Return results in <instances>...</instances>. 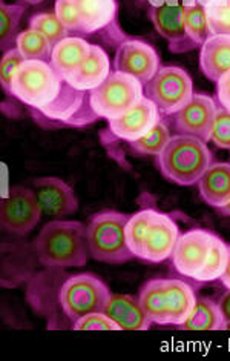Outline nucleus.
<instances>
[{
	"instance_id": "obj_33",
	"label": "nucleus",
	"mask_w": 230,
	"mask_h": 361,
	"mask_svg": "<svg viewBox=\"0 0 230 361\" xmlns=\"http://www.w3.org/2000/svg\"><path fill=\"white\" fill-rule=\"evenodd\" d=\"M56 16L70 32H82V20L75 0H56Z\"/></svg>"
},
{
	"instance_id": "obj_34",
	"label": "nucleus",
	"mask_w": 230,
	"mask_h": 361,
	"mask_svg": "<svg viewBox=\"0 0 230 361\" xmlns=\"http://www.w3.org/2000/svg\"><path fill=\"white\" fill-rule=\"evenodd\" d=\"M74 331H120V328L105 312H92L75 320Z\"/></svg>"
},
{
	"instance_id": "obj_26",
	"label": "nucleus",
	"mask_w": 230,
	"mask_h": 361,
	"mask_svg": "<svg viewBox=\"0 0 230 361\" xmlns=\"http://www.w3.org/2000/svg\"><path fill=\"white\" fill-rule=\"evenodd\" d=\"M25 14L23 5H0V48L2 53H6L17 47L19 37V25Z\"/></svg>"
},
{
	"instance_id": "obj_40",
	"label": "nucleus",
	"mask_w": 230,
	"mask_h": 361,
	"mask_svg": "<svg viewBox=\"0 0 230 361\" xmlns=\"http://www.w3.org/2000/svg\"><path fill=\"white\" fill-rule=\"evenodd\" d=\"M22 2L27 4V5H37L40 2H44V0H22Z\"/></svg>"
},
{
	"instance_id": "obj_32",
	"label": "nucleus",
	"mask_w": 230,
	"mask_h": 361,
	"mask_svg": "<svg viewBox=\"0 0 230 361\" xmlns=\"http://www.w3.org/2000/svg\"><path fill=\"white\" fill-rule=\"evenodd\" d=\"M23 62L25 59L17 48H13L10 51H6V53H4L2 62H0V82H2L4 91L6 94H10V96H11L14 75Z\"/></svg>"
},
{
	"instance_id": "obj_38",
	"label": "nucleus",
	"mask_w": 230,
	"mask_h": 361,
	"mask_svg": "<svg viewBox=\"0 0 230 361\" xmlns=\"http://www.w3.org/2000/svg\"><path fill=\"white\" fill-rule=\"evenodd\" d=\"M219 280H221V283H223V285H224L227 289H230V245H229V260H227L226 271L223 272V275H221Z\"/></svg>"
},
{
	"instance_id": "obj_25",
	"label": "nucleus",
	"mask_w": 230,
	"mask_h": 361,
	"mask_svg": "<svg viewBox=\"0 0 230 361\" xmlns=\"http://www.w3.org/2000/svg\"><path fill=\"white\" fill-rule=\"evenodd\" d=\"M157 211L152 208H144L139 211L137 214L131 216L129 221L126 225V240L127 245H129V249L132 251L135 259L141 260V254H143V247H144V240H146V235L151 228V223L155 217Z\"/></svg>"
},
{
	"instance_id": "obj_5",
	"label": "nucleus",
	"mask_w": 230,
	"mask_h": 361,
	"mask_svg": "<svg viewBox=\"0 0 230 361\" xmlns=\"http://www.w3.org/2000/svg\"><path fill=\"white\" fill-rule=\"evenodd\" d=\"M131 216L117 211H101L91 217L87 228L88 249L97 262L122 264L134 259L126 240V225Z\"/></svg>"
},
{
	"instance_id": "obj_28",
	"label": "nucleus",
	"mask_w": 230,
	"mask_h": 361,
	"mask_svg": "<svg viewBox=\"0 0 230 361\" xmlns=\"http://www.w3.org/2000/svg\"><path fill=\"white\" fill-rule=\"evenodd\" d=\"M15 48L20 51L25 60H44V62H51L54 47L51 45V42L44 34L30 28L19 34Z\"/></svg>"
},
{
	"instance_id": "obj_17",
	"label": "nucleus",
	"mask_w": 230,
	"mask_h": 361,
	"mask_svg": "<svg viewBox=\"0 0 230 361\" xmlns=\"http://www.w3.org/2000/svg\"><path fill=\"white\" fill-rule=\"evenodd\" d=\"M178 237H180V228L174 219L167 214L157 211L151 223L146 240H144L141 260L161 263L170 259Z\"/></svg>"
},
{
	"instance_id": "obj_10",
	"label": "nucleus",
	"mask_w": 230,
	"mask_h": 361,
	"mask_svg": "<svg viewBox=\"0 0 230 361\" xmlns=\"http://www.w3.org/2000/svg\"><path fill=\"white\" fill-rule=\"evenodd\" d=\"M115 71L129 74L146 85L160 70V56L155 48L139 39H126L117 48Z\"/></svg>"
},
{
	"instance_id": "obj_16",
	"label": "nucleus",
	"mask_w": 230,
	"mask_h": 361,
	"mask_svg": "<svg viewBox=\"0 0 230 361\" xmlns=\"http://www.w3.org/2000/svg\"><path fill=\"white\" fill-rule=\"evenodd\" d=\"M40 208L49 217H65L79 209L74 189L57 177H40L32 182Z\"/></svg>"
},
{
	"instance_id": "obj_20",
	"label": "nucleus",
	"mask_w": 230,
	"mask_h": 361,
	"mask_svg": "<svg viewBox=\"0 0 230 361\" xmlns=\"http://www.w3.org/2000/svg\"><path fill=\"white\" fill-rule=\"evenodd\" d=\"M200 66L203 74L212 82H218L230 73V36L214 34L201 47Z\"/></svg>"
},
{
	"instance_id": "obj_11",
	"label": "nucleus",
	"mask_w": 230,
	"mask_h": 361,
	"mask_svg": "<svg viewBox=\"0 0 230 361\" xmlns=\"http://www.w3.org/2000/svg\"><path fill=\"white\" fill-rule=\"evenodd\" d=\"M184 6L186 4L163 2L149 8L148 13L153 28L161 37L167 40L169 49L172 53H186V51L197 48L186 31Z\"/></svg>"
},
{
	"instance_id": "obj_36",
	"label": "nucleus",
	"mask_w": 230,
	"mask_h": 361,
	"mask_svg": "<svg viewBox=\"0 0 230 361\" xmlns=\"http://www.w3.org/2000/svg\"><path fill=\"white\" fill-rule=\"evenodd\" d=\"M217 97L219 105L230 113V73L224 74L217 82Z\"/></svg>"
},
{
	"instance_id": "obj_2",
	"label": "nucleus",
	"mask_w": 230,
	"mask_h": 361,
	"mask_svg": "<svg viewBox=\"0 0 230 361\" xmlns=\"http://www.w3.org/2000/svg\"><path fill=\"white\" fill-rule=\"evenodd\" d=\"M193 288L178 279H155L144 283L140 305L149 320L160 326H180L197 305Z\"/></svg>"
},
{
	"instance_id": "obj_27",
	"label": "nucleus",
	"mask_w": 230,
	"mask_h": 361,
	"mask_svg": "<svg viewBox=\"0 0 230 361\" xmlns=\"http://www.w3.org/2000/svg\"><path fill=\"white\" fill-rule=\"evenodd\" d=\"M184 23L187 34H189L191 40L197 48L203 47L204 42L210 36H214L209 27L206 8H204L201 2H197V0L184 6Z\"/></svg>"
},
{
	"instance_id": "obj_13",
	"label": "nucleus",
	"mask_w": 230,
	"mask_h": 361,
	"mask_svg": "<svg viewBox=\"0 0 230 361\" xmlns=\"http://www.w3.org/2000/svg\"><path fill=\"white\" fill-rule=\"evenodd\" d=\"M212 234L214 232L200 228L180 234L174 247L172 257H170L178 274L195 280V277L203 269L204 263H206Z\"/></svg>"
},
{
	"instance_id": "obj_4",
	"label": "nucleus",
	"mask_w": 230,
	"mask_h": 361,
	"mask_svg": "<svg viewBox=\"0 0 230 361\" xmlns=\"http://www.w3.org/2000/svg\"><path fill=\"white\" fill-rule=\"evenodd\" d=\"M65 82L49 62L25 60L14 75L11 96L30 106L31 111H40L58 99Z\"/></svg>"
},
{
	"instance_id": "obj_9",
	"label": "nucleus",
	"mask_w": 230,
	"mask_h": 361,
	"mask_svg": "<svg viewBox=\"0 0 230 361\" xmlns=\"http://www.w3.org/2000/svg\"><path fill=\"white\" fill-rule=\"evenodd\" d=\"M41 212L44 211L32 189L15 185L8 189V194L2 199L0 223L10 234L27 235L37 226Z\"/></svg>"
},
{
	"instance_id": "obj_39",
	"label": "nucleus",
	"mask_w": 230,
	"mask_h": 361,
	"mask_svg": "<svg viewBox=\"0 0 230 361\" xmlns=\"http://www.w3.org/2000/svg\"><path fill=\"white\" fill-rule=\"evenodd\" d=\"M217 212L221 214V216H224V217H230V202L224 206H221V208H218Z\"/></svg>"
},
{
	"instance_id": "obj_31",
	"label": "nucleus",
	"mask_w": 230,
	"mask_h": 361,
	"mask_svg": "<svg viewBox=\"0 0 230 361\" xmlns=\"http://www.w3.org/2000/svg\"><path fill=\"white\" fill-rule=\"evenodd\" d=\"M204 8L212 34L230 36V0H207Z\"/></svg>"
},
{
	"instance_id": "obj_8",
	"label": "nucleus",
	"mask_w": 230,
	"mask_h": 361,
	"mask_svg": "<svg viewBox=\"0 0 230 361\" xmlns=\"http://www.w3.org/2000/svg\"><path fill=\"white\" fill-rule=\"evenodd\" d=\"M193 82L183 68L163 66L144 85V96L155 103L163 116H174L193 97Z\"/></svg>"
},
{
	"instance_id": "obj_29",
	"label": "nucleus",
	"mask_w": 230,
	"mask_h": 361,
	"mask_svg": "<svg viewBox=\"0 0 230 361\" xmlns=\"http://www.w3.org/2000/svg\"><path fill=\"white\" fill-rule=\"evenodd\" d=\"M170 133H169V126L165 122L163 118L152 128V130L146 134L140 137L137 140L129 142V146L132 148L134 152L141 154V156H158V154L163 151L166 143L170 139Z\"/></svg>"
},
{
	"instance_id": "obj_18",
	"label": "nucleus",
	"mask_w": 230,
	"mask_h": 361,
	"mask_svg": "<svg viewBox=\"0 0 230 361\" xmlns=\"http://www.w3.org/2000/svg\"><path fill=\"white\" fill-rule=\"evenodd\" d=\"M110 74V60L106 51L98 45H91L87 60L66 82L79 91H92L100 87Z\"/></svg>"
},
{
	"instance_id": "obj_35",
	"label": "nucleus",
	"mask_w": 230,
	"mask_h": 361,
	"mask_svg": "<svg viewBox=\"0 0 230 361\" xmlns=\"http://www.w3.org/2000/svg\"><path fill=\"white\" fill-rule=\"evenodd\" d=\"M210 140L221 149H230V113L221 105L217 111Z\"/></svg>"
},
{
	"instance_id": "obj_14",
	"label": "nucleus",
	"mask_w": 230,
	"mask_h": 361,
	"mask_svg": "<svg viewBox=\"0 0 230 361\" xmlns=\"http://www.w3.org/2000/svg\"><path fill=\"white\" fill-rule=\"evenodd\" d=\"M82 20V34H101L108 39L124 42L118 28L117 0H75Z\"/></svg>"
},
{
	"instance_id": "obj_6",
	"label": "nucleus",
	"mask_w": 230,
	"mask_h": 361,
	"mask_svg": "<svg viewBox=\"0 0 230 361\" xmlns=\"http://www.w3.org/2000/svg\"><path fill=\"white\" fill-rule=\"evenodd\" d=\"M144 97V85L135 77L114 71L100 87L89 91L91 106L100 118L114 120L134 108Z\"/></svg>"
},
{
	"instance_id": "obj_3",
	"label": "nucleus",
	"mask_w": 230,
	"mask_h": 361,
	"mask_svg": "<svg viewBox=\"0 0 230 361\" xmlns=\"http://www.w3.org/2000/svg\"><path fill=\"white\" fill-rule=\"evenodd\" d=\"M214 163L207 143L193 135H172L158 156L157 166L165 178L178 186L198 185Z\"/></svg>"
},
{
	"instance_id": "obj_7",
	"label": "nucleus",
	"mask_w": 230,
	"mask_h": 361,
	"mask_svg": "<svg viewBox=\"0 0 230 361\" xmlns=\"http://www.w3.org/2000/svg\"><path fill=\"white\" fill-rule=\"evenodd\" d=\"M110 297L106 283L92 274H79L63 283L58 300L65 315L75 322L92 312H105Z\"/></svg>"
},
{
	"instance_id": "obj_21",
	"label": "nucleus",
	"mask_w": 230,
	"mask_h": 361,
	"mask_svg": "<svg viewBox=\"0 0 230 361\" xmlns=\"http://www.w3.org/2000/svg\"><path fill=\"white\" fill-rule=\"evenodd\" d=\"M200 195L212 208L230 202V163H212L198 182Z\"/></svg>"
},
{
	"instance_id": "obj_30",
	"label": "nucleus",
	"mask_w": 230,
	"mask_h": 361,
	"mask_svg": "<svg viewBox=\"0 0 230 361\" xmlns=\"http://www.w3.org/2000/svg\"><path fill=\"white\" fill-rule=\"evenodd\" d=\"M30 28L44 34L53 47H56L60 40L70 37V31L58 20L56 13H40L32 16L30 19Z\"/></svg>"
},
{
	"instance_id": "obj_1",
	"label": "nucleus",
	"mask_w": 230,
	"mask_h": 361,
	"mask_svg": "<svg viewBox=\"0 0 230 361\" xmlns=\"http://www.w3.org/2000/svg\"><path fill=\"white\" fill-rule=\"evenodd\" d=\"M39 262L46 268H80L88 262L87 226L77 220H53L34 242Z\"/></svg>"
},
{
	"instance_id": "obj_12",
	"label": "nucleus",
	"mask_w": 230,
	"mask_h": 361,
	"mask_svg": "<svg viewBox=\"0 0 230 361\" xmlns=\"http://www.w3.org/2000/svg\"><path fill=\"white\" fill-rule=\"evenodd\" d=\"M218 105L206 94H193L192 100L174 114V126L178 134L193 135L203 142H209L214 130Z\"/></svg>"
},
{
	"instance_id": "obj_24",
	"label": "nucleus",
	"mask_w": 230,
	"mask_h": 361,
	"mask_svg": "<svg viewBox=\"0 0 230 361\" xmlns=\"http://www.w3.org/2000/svg\"><path fill=\"white\" fill-rule=\"evenodd\" d=\"M229 260V245H226L217 234H212L210 249L207 254L206 263H204L203 269L195 277V281L198 283H210L218 280L223 272L226 271Z\"/></svg>"
},
{
	"instance_id": "obj_15",
	"label": "nucleus",
	"mask_w": 230,
	"mask_h": 361,
	"mask_svg": "<svg viewBox=\"0 0 230 361\" xmlns=\"http://www.w3.org/2000/svg\"><path fill=\"white\" fill-rule=\"evenodd\" d=\"M161 120V113L155 103L144 96L140 103L123 116L109 122V133L118 140L132 142L146 135Z\"/></svg>"
},
{
	"instance_id": "obj_23",
	"label": "nucleus",
	"mask_w": 230,
	"mask_h": 361,
	"mask_svg": "<svg viewBox=\"0 0 230 361\" xmlns=\"http://www.w3.org/2000/svg\"><path fill=\"white\" fill-rule=\"evenodd\" d=\"M177 328L192 332L224 331L226 322L218 303L210 298L200 297L197 298V305H195L191 315L187 317V320L180 326H177Z\"/></svg>"
},
{
	"instance_id": "obj_19",
	"label": "nucleus",
	"mask_w": 230,
	"mask_h": 361,
	"mask_svg": "<svg viewBox=\"0 0 230 361\" xmlns=\"http://www.w3.org/2000/svg\"><path fill=\"white\" fill-rule=\"evenodd\" d=\"M105 314L113 318L120 331H148L152 324L140 300L127 294H113Z\"/></svg>"
},
{
	"instance_id": "obj_37",
	"label": "nucleus",
	"mask_w": 230,
	"mask_h": 361,
	"mask_svg": "<svg viewBox=\"0 0 230 361\" xmlns=\"http://www.w3.org/2000/svg\"><path fill=\"white\" fill-rule=\"evenodd\" d=\"M219 309H221V314L224 317V322L230 323V289L226 292V294L221 297L219 300Z\"/></svg>"
},
{
	"instance_id": "obj_22",
	"label": "nucleus",
	"mask_w": 230,
	"mask_h": 361,
	"mask_svg": "<svg viewBox=\"0 0 230 361\" xmlns=\"http://www.w3.org/2000/svg\"><path fill=\"white\" fill-rule=\"evenodd\" d=\"M91 45L83 37H66L53 48L51 65L66 80L87 60Z\"/></svg>"
}]
</instances>
